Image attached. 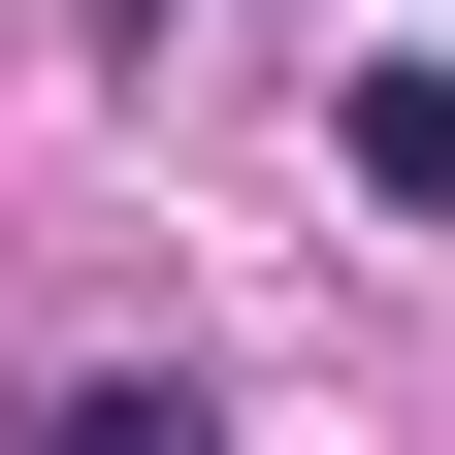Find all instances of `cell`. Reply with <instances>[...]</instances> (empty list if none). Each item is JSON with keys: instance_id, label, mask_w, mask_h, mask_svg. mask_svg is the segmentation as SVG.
Returning a JSON list of instances; mask_svg holds the SVG:
<instances>
[{"instance_id": "obj_1", "label": "cell", "mask_w": 455, "mask_h": 455, "mask_svg": "<svg viewBox=\"0 0 455 455\" xmlns=\"http://www.w3.org/2000/svg\"><path fill=\"white\" fill-rule=\"evenodd\" d=\"M325 131H358V196H390V228H455V66H358Z\"/></svg>"}, {"instance_id": "obj_2", "label": "cell", "mask_w": 455, "mask_h": 455, "mask_svg": "<svg viewBox=\"0 0 455 455\" xmlns=\"http://www.w3.org/2000/svg\"><path fill=\"white\" fill-rule=\"evenodd\" d=\"M33 455H228V390H163V358L131 390H33Z\"/></svg>"}, {"instance_id": "obj_3", "label": "cell", "mask_w": 455, "mask_h": 455, "mask_svg": "<svg viewBox=\"0 0 455 455\" xmlns=\"http://www.w3.org/2000/svg\"><path fill=\"white\" fill-rule=\"evenodd\" d=\"M98 33H163V0H98Z\"/></svg>"}]
</instances>
